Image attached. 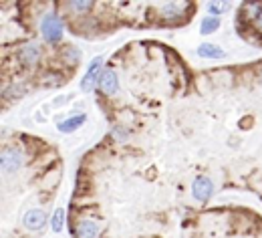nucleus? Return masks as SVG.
<instances>
[{
  "label": "nucleus",
  "instance_id": "dca6fc26",
  "mask_svg": "<svg viewBox=\"0 0 262 238\" xmlns=\"http://www.w3.org/2000/svg\"><path fill=\"white\" fill-rule=\"evenodd\" d=\"M256 29L262 33V11L258 13V17H256Z\"/></svg>",
  "mask_w": 262,
  "mask_h": 238
},
{
  "label": "nucleus",
  "instance_id": "9b49d317",
  "mask_svg": "<svg viewBox=\"0 0 262 238\" xmlns=\"http://www.w3.org/2000/svg\"><path fill=\"white\" fill-rule=\"evenodd\" d=\"M186 11V5L184 3H165L161 9H159V15L161 17H165V19H176V17H180L182 13Z\"/></svg>",
  "mask_w": 262,
  "mask_h": 238
},
{
  "label": "nucleus",
  "instance_id": "1a4fd4ad",
  "mask_svg": "<svg viewBox=\"0 0 262 238\" xmlns=\"http://www.w3.org/2000/svg\"><path fill=\"white\" fill-rule=\"evenodd\" d=\"M196 53H198L202 59H224V55H226L224 49L218 47V45H214V43H202Z\"/></svg>",
  "mask_w": 262,
  "mask_h": 238
},
{
  "label": "nucleus",
  "instance_id": "20e7f679",
  "mask_svg": "<svg viewBox=\"0 0 262 238\" xmlns=\"http://www.w3.org/2000/svg\"><path fill=\"white\" fill-rule=\"evenodd\" d=\"M39 61H41V49H39L37 45L29 43V45H23V47L19 49V63H21L23 67L31 69V67H35Z\"/></svg>",
  "mask_w": 262,
  "mask_h": 238
},
{
  "label": "nucleus",
  "instance_id": "39448f33",
  "mask_svg": "<svg viewBox=\"0 0 262 238\" xmlns=\"http://www.w3.org/2000/svg\"><path fill=\"white\" fill-rule=\"evenodd\" d=\"M75 234H77V238H99V234H101V226H99V222H95V220H79L77 222V226H75Z\"/></svg>",
  "mask_w": 262,
  "mask_h": 238
},
{
  "label": "nucleus",
  "instance_id": "423d86ee",
  "mask_svg": "<svg viewBox=\"0 0 262 238\" xmlns=\"http://www.w3.org/2000/svg\"><path fill=\"white\" fill-rule=\"evenodd\" d=\"M23 224L27 230H41L47 224V214L43 210H29L23 218Z\"/></svg>",
  "mask_w": 262,
  "mask_h": 238
},
{
  "label": "nucleus",
  "instance_id": "f8f14e48",
  "mask_svg": "<svg viewBox=\"0 0 262 238\" xmlns=\"http://www.w3.org/2000/svg\"><path fill=\"white\" fill-rule=\"evenodd\" d=\"M220 29V19L218 17H206L202 23H200V33L202 35H212Z\"/></svg>",
  "mask_w": 262,
  "mask_h": 238
},
{
  "label": "nucleus",
  "instance_id": "6e6552de",
  "mask_svg": "<svg viewBox=\"0 0 262 238\" xmlns=\"http://www.w3.org/2000/svg\"><path fill=\"white\" fill-rule=\"evenodd\" d=\"M23 164V155L19 149H5L3 151V168L5 172H17Z\"/></svg>",
  "mask_w": 262,
  "mask_h": 238
},
{
  "label": "nucleus",
  "instance_id": "4468645a",
  "mask_svg": "<svg viewBox=\"0 0 262 238\" xmlns=\"http://www.w3.org/2000/svg\"><path fill=\"white\" fill-rule=\"evenodd\" d=\"M51 226L55 232H61L63 226H65V210L63 208H57L55 214H53V220H51Z\"/></svg>",
  "mask_w": 262,
  "mask_h": 238
},
{
  "label": "nucleus",
  "instance_id": "2eb2a0df",
  "mask_svg": "<svg viewBox=\"0 0 262 238\" xmlns=\"http://www.w3.org/2000/svg\"><path fill=\"white\" fill-rule=\"evenodd\" d=\"M226 11H228V5H226V3H210V5H208V13H210L212 17H218V15L226 13Z\"/></svg>",
  "mask_w": 262,
  "mask_h": 238
},
{
  "label": "nucleus",
  "instance_id": "0eeeda50",
  "mask_svg": "<svg viewBox=\"0 0 262 238\" xmlns=\"http://www.w3.org/2000/svg\"><path fill=\"white\" fill-rule=\"evenodd\" d=\"M192 192H194V196H196L198 200H208V198L212 196V192H214V184H212V180H210V178L200 176V178L194 182Z\"/></svg>",
  "mask_w": 262,
  "mask_h": 238
},
{
  "label": "nucleus",
  "instance_id": "9d476101",
  "mask_svg": "<svg viewBox=\"0 0 262 238\" xmlns=\"http://www.w3.org/2000/svg\"><path fill=\"white\" fill-rule=\"evenodd\" d=\"M85 121H87V115H85V113H79V115L67 117L65 121L59 123V131H61V133H73V131H77Z\"/></svg>",
  "mask_w": 262,
  "mask_h": 238
},
{
  "label": "nucleus",
  "instance_id": "f03ea898",
  "mask_svg": "<svg viewBox=\"0 0 262 238\" xmlns=\"http://www.w3.org/2000/svg\"><path fill=\"white\" fill-rule=\"evenodd\" d=\"M101 65H103V57H95L91 63H89V69H87V73L83 75V79H81V89L83 91H89L93 85H95V81H99V77H101Z\"/></svg>",
  "mask_w": 262,
  "mask_h": 238
},
{
  "label": "nucleus",
  "instance_id": "7ed1b4c3",
  "mask_svg": "<svg viewBox=\"0 0 262 238\" xmlns=\"http://www.w3.org/2000/svg\"><path fill=\"white\" fill-rule=\"evenodd\" d=\"M97 85H99V89L105 93V95H115L117 91H119V81H117V73L113 71V69H105L103 73H101V77H99V81H97Z\"/></svg>",
  "mask_w": 262,
  "mask_h": 238
},
{
  "label": "nucleus",
  "instance_id": "f257e3e1",
  "mask_svg": "<svg viewBox=\"0 0 262 238\" xmlns=\"http://www.w3.org/2000/svg\"><path fill=\"white\" fill-rule=\"evenodd\" d=\"M63 31H65V25H63V19L57 17L55 13H47L43 19H41V35L45 41L49 43H59L63 39Z\"/></svg>",
  "mask_w": 262,
  "mask_h": 238
},
{
  "label": "nucleus",
  "instance_id": "ddd939ff",
  "mask_svg": "<svg viewBox=\"0 0 262 238\" xmlns=\"http://www.w3.org/2000/svg\"><path fill=\"white\" fill-rule=\"evenodd\" d=\"M67 7L75 15H85V13H89L93 9V3H89V0H79V3H67Z\"/></svg>",
  "mask_w": 262,
  "mask_h": 238
}]
</instances>
